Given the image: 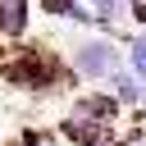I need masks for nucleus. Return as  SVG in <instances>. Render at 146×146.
Instances as JSON below:
<instances>
[{
  "label": "nucleus",
  "instance_id": "nucleus-1",
  "mask_svg": "<svg viewBox=\"0 0 146 146\" xmlns=\"http://www.w3.org/2000/svg\"><path fill=\"white\" fill-rule=\"evenodd\" d=\"M64 64H68V73L78 82H91L96 87V82H105L110 73L123 68V46L110 32H78L64 46Z\"/></svg>",
  "mask_w": 146,
  "mask_h": 146
},
{
  "label": "nucleus",
  "instance_id": "nucleus-2",
  "mask_svg": "<svg viewBox=\"0 0 146 146\" xmlns=\"http://www.w3.org/2000/svg\"><path fill=\"white\" fill-rule=\"evenodd\" d=\"M68 110H73V114H82V119H91V123H100V128H114V123L128 114L110 91H82V96H73V100H68Z\"/></svg>",
  "mask_w": 146,
  "mask_h": 146
},
{
  "label": "nucleus",
  "instance_id": "nucleus-3",
  "mask_svg": "<svg viewBox=\"0 0 146 146\" xmlns=\"http://www.w3.org/2000/svg\"><path fill=\"white\" fill-rule=\"evenodd\" d=\"M36 5H41V14L50 23H68L78 32H96V18H91V9L82 0H36Z\"/></svg>",
  "mask_w": 146,
  "mask_h": 146
},
{
  "label": "nucleus",
  "instance_id": "nucleus-4",
  "mask_svg": "<svg viewBox=\"0 0 146 146\" xmlns=\"http://www.w3.org/2000/svg\"><path fill=\"white\" fill-rule=\"evenodd\" d=\"M36 0H0V41H23Z\"/></svg>",
  "mask_w": 146,
  "mask_h": 146
},
{
  "label": "nucleus",
  "instance_id": "nucleus-5",
  "mask_svg": "<svg viewBox=\"0 0 146 146\" xmlns=\"http://www.w3.org/2000/svg\"><path fill=\"white\" fill-rule=\"evenodd\" d=\"M105 91H110V96H114V100H119V105L132 114V110L141 105V91H146V87H141V82H137L128 68H119V73H110V78H105Z\"/></svg>",
  "mask_w": 146,
  "mask_h": 146
},
{
  "label": "nucleus",
  "instance_id": "nucleus-6",
  "mask_svg": "<svg viewBox=\"0 0 146 146\" xmlns=\"http://www.w3.org/2000/svg\"><path fill=\"white\" fill-rule=\"evenodd\" d=\"M123 68L146 87V27H132V36L123 46Z\"/></svg>",
  "mask_w": 146,
  "mask_h": 146
},
{
  "label": "nucleus",
  "instance_id": "nucleus-7",
  "mask_svg": "<svg viewBox=\"0 0 146 146\" xmlns=\"http://www.w3.org/2000/svg\"><path fill=\"white\" fill-rule=\"evenodd\" d=\"M128 23L132 27H146V0H128Z\"/></svg>",
  "mask_w": 146,
  "mask_h": 146
},
{
  "label": "nucleus",
  "instance_id": "nucleus-8",
  "mask_svg": "<svg viewBox=\"0 0 146 146\" xmlns=\"http://www.w3.org/2000/svg\"><path fill=\"white\" fill-rule=\"evenodd\" d=\"M91 146H128V141H119V137H100V141H91Z\"/></svg>",
  "mask_w": 146,
  "mask_h": 146
}]
</instances>
